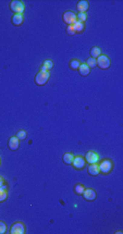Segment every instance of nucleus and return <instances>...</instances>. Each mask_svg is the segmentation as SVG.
I'll use <instances>...</instances> for the list:
<instances>
[{
  "label": "nucleus",
  "instance_id": "nucleus-1",
  "mask_svg": "<svg viewBox=\"0 0 123 234\" xmlns=\"http://www.w3.org/2000/svg\"><path fill=\"white\" fill-rule=\"evenodd\" d=\"M50 77V73L48 71H40L37 75L35 76V83L39 86H43L48 82Z\"/></svg>",
  "mask_w": 123,
  "mask_h": 234
},
{
  "label": "nucleus",
  "instance_id": "nucleus-2",
  "mask_svg": "<svg viewBox=\"0 0 123 234\" xmlns=\"http://www.w3.org/2000/svg\"><path fill=\"white\" fill-rule=\"evenodd\" d=\"M10 8L15 14H22L24 11V3L19 0H14L10 3Z\"/></svg>",
  "mask_w": 123,
  "mask_h": 234
},
{
  "label": "nucleus",
  "instance_id": "nucleus-3",
  "mask_svg": "<svg viewBox=\"0 0 123 234\" xmlns=\"http://www.w3.org/2000/svg\"><path fill=\"white\" fill-rule=\"evenodd\" d=\"M96 62H97V65H98L99 68L104 69V70H106V69H108L110 67V59L107 56H105V54H100L97 58Z\"/></svg>",
  "mask_w": 123,
  "mask_h": 234
},
{
  "label": "nucleus",
  "instance_id": "nucleus-4",
  "mask_svg": "<svg viewBox=\"0 0 123 234\" xmlns=\"http://www.w3.org/2000/svg\"><path fill=\"white\" fill-rule=\"evenodd\" d=\"M76 14L72 11H66V13L63 14V21L68 25H73L76 22Z\"/></svg>",
  "mask_w": 123,
  "mask_h": 234
},
{
  "label": "nucleus",
  "instance_id": "nucleus-5",
  "mask_svg": "<svg viewBox=\"0 0 123 234\" xmlns=\"http://www.w3.org/2000/svg\"><path fill=\"white\" fill-rule=\"evenodd\" d=\"M99 166V171L104 174H108L112 169V162L110 160H104L101 161Z\"/></svg>",
  "mask_w": 123,
  "mask_h": 234
},
{
  "label": "nucleus",
  "instance_id": "nucleus-6",
  "mask_svg": "<svg viewBox=\"0 0 123 234\" xmlns=\"http://www.w3.org/2000/svg\"><path fill=\"white\" fill-rule=\"evenodd\" d=\"M85 161L88 162L89 164L97 163L99 161V156L95 151H87L86 155H85Z\"/></svg>",
  "mask_w": 123,
  "mask_h": 234
},
{
  "label": "nucleus",
  "instance_id": "nucleus-7",
  "mask_svg": "<svg viewBox=\"0 0 123 234\" xmlns=\"http://www.w3.org/2000/svg\"><path fill=\"white\" fill-rule=\"evenodd\" d=\"M11 234H23L25 233V226L22 222H17L14 223L11 228V231H10Z\"/></svg>",
  "mask_w": 123,
  "mask_h": 234
},
{
  "label": "nucleus",
  "instance_id": "nucleus-8",
  "mask_svg": "<svg viewBox=\"0 0 123 234\" xmlns=\"http://www.w3.org/2000/svg\"><path fill=\"white\" fill-rule=\"evenodd\" d=\"M72 164H73L74 168H76V169H79V170H81V169H83L85 167V164H86V161H85L84 158L81 157V156H76V157H74Z\"/></svg>",
  "mask_w": 123,
  "mask_h": 234
},
{
  "label": "nucleus",
  "instance_id": "nucleus-9",
  "mask_svg": "<svg viewBox=\"0 0 123 234\" xmlns=\"http://www.w3.org/2000/svg\"><path fill=\"white\" fill-rule=\"evenodd\" d=\"M83 197H84V199H86V200H88V201L94 200V199L96 198L95 190H90V188H88V190H85L84 192H83Z\"/></svg>",
  "mask_w": 123,
  "mask_h": 234
},
{
  "label": "nucleus",
  "instance_id": "nucleus-10",
  "mask_svg": "<svg viewBox=\"0 0 123 234\" xmlns=\"http://www.w3.org/2000/svg\"><path fill=\"white\" fill-rule=\"evenodd\" d=\"M8 146L11 150H17L20 146V141L17 136L15 137H11L8 141Z\"/></svg>",
  "mask_w": 123,
  "mask_h": 234
},
{
  "label": "nucleus",
  "instance_id": "nucleus-11",
  "mask_svg": "<svg viewBox=\"0 0 123 234\" xmlns=\"http://www.w3.org/2000/svg\"><path fill=\"white\" fill-rule=\"evenodd\" d=\"M88 7H89V3H88L87 1L83 0V1H79V2L77 3L76 9H77V11H79V13H85V12L87 11Z\"/></svg>",
  "mask_w": 123,
  "mask_h": 234
},
{
  "label": "nucleus",
  "instance_id": "nucleus-12",
  "mask_svg": "<svg viewBox=\"0 0 123 234\" xmlns=\"http://www.w3.org/2000/svg\"><path fill=\"white\" fill-rule=\"evenodd\" d=\"M88 173H89L90 175H97V174L100 173L98 164H97V163H93V164H90V166L88 167Z\"/></svg>",
  "mask_w": 123,
  "mask_h": 234
},
{
  "label": "nucleus",
  "instance_id": "nucleus-13",
  "mask_svg": "<svg viewBox=\"0 0 123 234\" xmlns=\"http://www.w3.org/2000/svg\"><path fill=\"white\" fill-rule=\"evenodd\" d=\"M79 74H81V75L87 76L90 72V69L86 65V63H81V65H79Z\"/></svg>",
  "mask_w": 123,
  "mask_h": 234
},
{
  "label": "nucleus",
  "instance_id": "nucleus-14",
  "mask_svg": "<svg viewBox=\"0 0 123 234\" xmlns=\"http://www.w3.org/2000/svg\"><path fill=\"white\" fill-rule=\"evenodd\" d=\"M23 15L22 14H14L13 16H12V23H13L14 25H17V26H20V25L23 23Z\"/></svg>",
  "mask_w": 123,
  "mask_h": 234
},
{
  "label": "nucleus",
  "instance_id": "nucleus-15",
  "mask_svg": "<svg viewBox=\"0 0 123 234\" xmlns=\"http://www.w3.org/2000/svg\"><path fill=\"white\" fill-rule=\"evenodd\" d=\"M52 68H53V62H52L51 60H45L40 71H48L49 72V70H51Z\"/></svg>",
  "mask_w": 123,
  "mask_h": 234
},
{
  "label": "nucleus",
  "instance_id": "nucleus-16",
  "mask_svg": "<svg viewBox=\"0 0 123 234\" xmlns=\"http://www.w3.org/2000/svg\"><path fill=\"white\" fill-rule=\"evenodd\" d=\"M73 159H74V156L72 155V154H70V152H66V154H64V156H63V161H64V163H66V164H72Z\"/></svg>",
  "mask_w": 123,
  "mask_h": 234
},
{
  "label": "nucleus",
  "instance_id": "nucleus-17",
  "mask_svg": "<svg viewBox=\"0 0 123 234\" xmlns=\"http://www.w3.org/2000/svg\"><path fill=\"white\" fill-rule=\"evenodd\" d=\"M100 54H101V50L99 47H93L92 50H90V56H92V58H94V59L98 58Z\"/></svg>",
  "mask_w": 123,
  "mask_h": 234
},
{
  "label": "nucleus",
  "instance_id": "nucleus-18",
  "mask_svg": "<svg viewBox=\"0 0 123 234\" xmlns=\"http://www.w3.org/2000/svg\"><path fill=\"white\" fill-rule=\"evenodd\" d=\"M73 27H74V30H75V32H83V30H84V23L81 21H77L73 24Z\"/></svg>",
  "mask_w": 123,
  "mask_h": 234
},
{
  "label": "nucleus",
  "instance_id": "nucleus-19",
  "mask_svg": "<svg viewBox=\"0 0 123 234\" xmlns=\"http://www.w3.org/2000/svg\"><path fill=\"white\" fill-rule=\"evenodd\" d=\"M7 197H8L7 190H5V188H2V187H0V203H1V201L6 200Z\"/></svg>",
  "mask_w": 123,
  "mask_h": 234
},
{
  "label": "nucleus",
  "instance_id": "nucleus-20",
  "mask_svg": "<svg viewBox=\"0 0 123 234\" xmlns=\"http://www.w3.org/2000/svg\"><path fill=\"white\" fill-rule=\"evenodd\" d=\"M86 65H87L88 68L92 69V68H95L96 65H97V62H96V59H94V58H89V59L87 60V62H86Z\"/></svg>",
  "mask_w": 123,
  "mask_h": 234
},
{
  "label": "nucleus",
  "instance_id": "nucleus-21",
  "mask_svg": "<svg viewBox=\"0 0 123 234\" xmlns=\"http://www.w3.org/2000/svg\"><path fill=\"white\" fill-rule=\"evenodd\" d=\"M79 65H81V62L79 60H72L71 63H70V67H71L72 70H77L79 68Z\"/></svg>",
  "mask_w": 123,
  "mask_h": 234
},
{
  "label": "nucleus",
  "instance_id": "nucleus-22",
  "mask_svg": "<svg viewBox=\"0 0 123 234\" xmlns=\"http://www.w3.org/2000/svg\"><path fill=\"white\" fill-rule=\"evenodd\" d=\"M26 136H28V133L25 132V131H19L17 133V137L19 138V141H23V139L26 138Z\"/></svg>",
  "mask_w": 123,
  "mask_h": 234
},
{
  "label": "nucleus",
  "instance_id": "nucleus-23",
  "mask_svg": "<svg viewBox=\"0 0 123 234\" xmlns=\"http://www.w3.org/2000/svg\"><path fill=\"white\" fill-rule=\"evenodd\" d=\"M74 190H75V193L79 195V194H83V192L85 190V187L82 184H76L75 185V187H74Z\"/></svg>",
  "mask_w": 123,
  "mask_h": 234
},
{
  "label": "nucleus",
  "instance_id": "nucleus-24",
  "mask_svg": "<svg viewBox=\"0 0 123 234\" xmlns=\"http://www.w3.org/2000/svg\"><path fill=\"white\" fill-rule=\"evenodd\" d=\"M76 19H77V21H81L84 23V22L86 21V13H79L76 15Z\"/></svg>",
  "mask_w": 123,
  "mask_h": 234
},
{
  "label": "nucleus",
  "instance_id": "nucleus-25",
  "mask_svg": "<svg viewBox=\"0 0 123 234\" xmlns=\"http://www.w3.org/2000/svg\"><path fill=\"white\" fill-rule=\"evenodd\" d=\"M6 231H7V226H6V223L2 222V221H0V234L6 233Z\"/></svg>",
  "mask_w": 123,
  "mask_h": 234
},
{
  "label": "nucleus",
  "instance_id": "nucleus-26",
  "mask_svg": "<svg viewBox=\"0 0 123 234\" xmlns=\"http://www.w3.org/2000/svg\"><path fill=\"white\" fill-rule=\"evenodd\" d=\"M66 33H68L69 35H74L75 34V30H74V27H73V25H69L68 26V28H66Z\"/></svg>",
  "mask_w": 123,
  "mask_h": 234
},
{
  "label": "nucleus",
  "instance_id": "nucleus-27",
  "mask_svg": "<svg viewBox=\"0 0 123 234\" xmlns=\"http://www.w3.org/2000/svg\"><path fill=\"white\" fill-rule=\"evenodd\" d=\"M3 183H5V181H3V177H0V187L3 185Z\"/></svg>",
  "mask_w": 123,
  "mask_h": 234
}]
</instances>
